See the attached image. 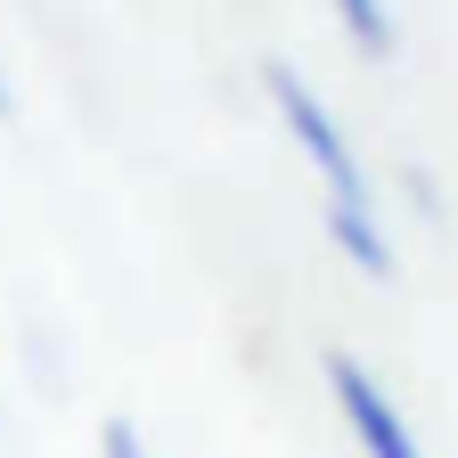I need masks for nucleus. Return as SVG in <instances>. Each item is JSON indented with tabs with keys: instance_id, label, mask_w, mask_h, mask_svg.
Returning a JSON list of instances; mask_svg holds the SVG:
<instances>
[{
	"instance_id": "obj_4",
	"label": "nucleus",
	"mask_w": 458,
	"mask_h": 458,
	"mask_svg": "<svg viewBox=\"0 0 458 458\" xmlns=\"http://www.w3.org/2000/svg\"><path fill=\"white\" fill-rule=\"evenodd\" d=\"M98 458H148L140 426H131V418H106V426H98Z\"/></svg>"
},
{
	"instance_id": "obj_1",
	"label": "nucleus",
	"mask_w": 458,
	"mask_h": 458,
	"mask_svg": "<svg viewBox=\"0 0 458 458\" xmlns=\"http://www.w3.org/2000/svg\"><path fill=\"white\" fill-rule=\"evenodd\" d=\"M262 90H270V106H278V123H286V140H295L303 156H311V172H319V205L327 213H377L369 205V181H360V156H352V140H344V123L327 114V98L295 74V66H262Z\"/></svg>"
},
{
	"instance_id": "obj_5",
	"label": "nucleus",
	"mask_w": 458,
	"mask_h": 458,
	"mask_svg": "<svg viewBox=\"0 0 458 458\" xmlns=\"http://www.w3.org/2000/svg\"><path fill=\"white\" fill-rule=\"evenodd\" d=\"M0 114H17V90H9V66H0Z\"/></svg>"
},
{
	"instance_id": "obj_3",
	"label": "nucleus",
	"mask_w": 458,
	"mask_h": 458,
	"mask_svg": "<svg viewBox=\"0 0 458 458\" xmlns=\"http://www.w3.org/2000/svg\"><path fill=\"white\" fill-rule=\"evenodd\" d=\"M327 9H335V25L352 33L369 57H393V49H401V25H393L385 0H327Z\"/></svg>"
},
{
	"instance_id": "obj_2",
	"label": "nucleus",
	"mask_w": 458,
	"mask_h": 458,
	"mask_svg": "<svg viewBox=\"0 0 458 458\" xmlns=\"http://www.w3.org/2000/svg\"><path fill=\"white\" fill-rule=\"evenodd\" d=\"M327 393H335V418L352 426L360 458H426L418 434H410V418L393 410V393H385L352 352H327Z\"/></svg>"
}]
</instances>
